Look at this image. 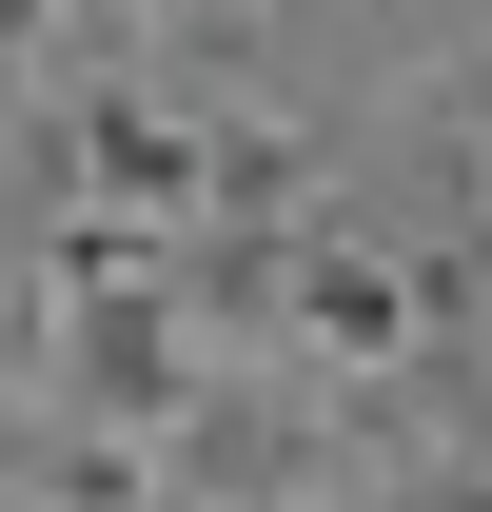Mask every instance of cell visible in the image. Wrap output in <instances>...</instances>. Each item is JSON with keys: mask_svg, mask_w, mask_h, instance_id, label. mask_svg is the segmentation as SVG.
Instances as JSON below:
<instances>
[{"mask_svg": "<svg viewBox=\"0 0 492 512\" xmlns=\"http://www.w3.org/2000/svg\"><path fill=\"white\" fill-rule=\"evenodd\" d=\"M60 394L99 434H158L197 394L178 375V217H99V197L60 217Z\"/></svg>", "mask_w": 492, "mask_h": 512, "instance_id": "obj_1", "label": "cell"}, {"mask_svg": "<svg viewBox=\"0 0 492 512\" xmlns=\"http://www.w3.org/2000/svg\"><path fill=\"white\" fill-rule=\"evenodd\" d=\"M256 316H296L335 375H394L414 335H453V276H414V256H374V237H276L256 256Z\"/></svg>", "mask_w": 492, "mask_h": 512, "instance_id": "obj_2", "label": "cell"}, {"mask_svg": "<svg viewBox=\"0 0 492 512\" xmlns=\"http://www.w3.org/2000/svg\"><path fill=\"white\" fill-rule=\"evenodd\" d=\"M79 197H99V217H197V119H158V99H79Z\"/></svg>", "mask_w": 492, "mask_h": 512, "instance_id": "obj_3", "label": "cell"}, {"mask_svg": "<svg viewBox=\"0 0 492 512\" xmlns=\"http://www.w3.org/2000/svg\"><path fill=\"white\" fill-rule=\"evenodd\" d=\"M197 197H237V217H276V197H296V138H256V119H237V138H197Z\"/></svg>", "mask_w": 492, "mask_h": 512, "instance_id": "obj_4", "label": "cell"}]
</instances>
